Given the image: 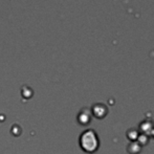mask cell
<instances>
[{"mask_svg": "<svg viewBox=\"0 0 154 154\" xmlns=\"http://www.w3.org/2000/svg\"><path fill=\"white\" fill-rule=\"evenodd\" d=\"M80 145L87 153H93L99 148V137L92 130H86L80 137Z\"/></svg>", "mask_w": 154, "mask_h": 154, "instance_id": "obj_1", "label": "cell"}]
</instances>
